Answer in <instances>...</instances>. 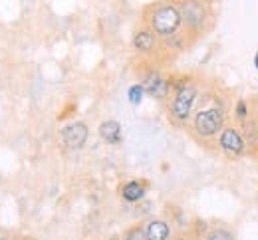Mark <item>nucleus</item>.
<instances>
[{
  "instance_id": "nucleus-15",
  "label": "nucleus",
  "mask_w": 258,
  "mask_h": 240,
  "mask_svg": "<svg viewBox=\"0 0 258 240\" xmlns=\"http://www.w3.org/2000/svg\"><path fill=\"white\" fill-rule=\"evenodd\" d=\"M0 240H34L30 236L18 234V232H0Z\"/></svg>"
},
{
  "instance_id": "nucleus-9",
  "label": "nucleus",
  "mask_w": 258,
  "mask_h": 240,
  "mask_svg": "<svg viewBox=\"0 0 258 240\" xmlns=\"http://www.w3.org/2000/svg\"><path fill=\"white\" fill-rule=\"evenodd\" d=\"M147 189H149V181H145V179H131V181H125V183H121L117 187V193H119V197L125 203H139V201L145 199Z\"/></svg>"
},
{
  "instance_id": "nucleus-3",
  "label": "nucleus",
  "mask_w": 258,
  "mask_h": 240,
  "mask_svg": "<svg viewBox=\"0 0 258 240\" xmlns=\"http://www.w3.org/2000/svg\"><path fill=\"white\" fill-rule=\"evenodd\" d=\"M139 24L147 26L149 30H153L163 42L185 34L179 8H177V4L173 0H153V2L145 4L141 8Z\"/></svg>"
},
{
  "instance_id": "nucleus-14",
  "label": "nucleus",
  "mask_w": 258,
  "mask_h": 240,
  "mask_svg": "<svg viewBox=\"0 0 258 240\" xmlns=\"http://www.w3.org/2000/svg\"><path fill=\"white\" fill-rule=\"evenodd\" d=\"M127 98H129V103H131V105H139V103L143 102V98H145V90H143V86H141V84H133V86L129 88Z\"/></svg>"
},
{
  "instance_id": "nucleus-5",
  "label": "nucleus",
  "mask_w": 258,
  "mask_h": 240,
  "mask_svg": "<svg viewBox=\"0 0 258 240\" xmlns=\"http://www.w3.org/2000/svg\"><path fill=\"white\" fill-rule=\"evenodd\" d=\"M131 48H133L137 60L155 62V64H161V66H167V64L173 62L171 54L165 48V42L153 30H149L143 24L135 26L133 36H131Z\"/></svg>"
},
{
  "instance_id": "nucleus-8",
  "label": "nucleus",
  "mask_w": 258,
  "mask_h": 240,
  "mask_svg": "<svg viewBox=\"0 0 258 240\" xmlns=\"http://www.w3.org/2000/svg\"><path fill=\"white\" fill-rule=\"evenodd\" d=\"M90 137V127L84 121H72L62 127L60 131V139L68 149H82Z\"/></svg>"
},
{
  "instance_id": "nucleus-13",
  "label": "nucleus",
  "mask_w": 258,
  "mask_h": 240,
  "mask_svg": "<svg viewBox=\"0 0 258 240\" xmlns=\"http://www.w3.org/2000/svg\"><path fill=\"white\" fill-rule=\"evenodd\" d=\"M121 240H147V236H145V224L143 222H135V224L127 226L123 230V234H121Z\"/></svg>"
},
{
  "instance_id": "nucleus-1",
  "label": "nucleus",
  "mask_w": 258,
  "mask_h": 240,
  "mask_svg": "<svg viewBox=\"0 0 258 240\" xmlns=\"http://www.w3.org/2000/svg\"><path fill=\"white\" fill-rule=\"evenodd\" d=\"M230 103L226 102V96L217 88L209 86L203 88L199 102L195 107L191 121L187 125V133L191 135L195 143L211 153H219L217 139L225 125L230 121Z\"/></svg>"
},
{
  "instance_id": "nucleus-11",
  "label": "nucleus",
  "mask_w": 258,
  "mask_h": 240,
  "mask_svg": "<svg viewBox=\"0 0 258 240\" xmlns=\"http://www.w3.org/2000/svg\"><path fill=\"white\" fill-rule=\"evenodd\" d=\"M97 133L101 141H105L107 145H119L123 141V131H121V123L115 119H105L99 123Z\"/></svg>"
},
{
  "instance_id": "nucleus-18",
  "label": "nucleus",
  "mask_w": 258,
  "mask_h": 240,
  "mask_svg": "<svg viewBox=\"0 0 258 240\" xmlns=\"http://www.w3.org/2000/svg\"><path fill=\"white\" fill-rule=\"evenodd\" d=\"M171 240H173V238H171Z\"/></svg>"
},
{
  "instance_id": "nucleus-17",
  "label": "nucleus",
  "mask_w": 258,
  "mask_h": 240,
  "mask_svg": "<svg viewBox=\"0 0 258 240\" xmlns=\"http://www.w3.org/2000/svg\"><path fill=\"white\" fill-rule=\"evenodd\" d=\"M207 2H213V4H215V2H219V0H207Z\"/></svg>"
},
{
  "instance_id": "nucleus-4",
  "label": "nucleus",
  "mask_w": 258,
  "mask_h": 240,
  "mask_svg": "<svg viewBox=\"0 0 258 240\" xmlns=\"http://www.w3.org/2000/svg\"><path fill=\"white\" fill-rule=\"evenodd\" d=\"M173 2L179 8L183 32L191 42V46H195L199 40H203L215 28L217 10L213 2H207V0H173Z\"/></svg>"
},
{
  "instance_id": "nucleus-12",
  "label": "nucleus",
  "mask_w": 258,
  "mask_h": 240,
  "mask_svg": "<svg viewBox=\"0 0 258 240\" xmlns=\"http://www.w3.org/2000/svg\"><path fill=\"white\" fill-rule=\"evenodd\" d=\"M201 240H236V238H234V232L228 230L223 224H211V226H205L203 228Z\"/></svg>"
},
{
  "instance_id": "nucleus-6",
  "label": "nucleus",
  "mask_w": 258,
  "mask_h": 240,
  "mask_svg": "<svg viewBox=\"0 0 258 240\" xmlns=\"http://www.w3.org/2000/svg\"><path fill=\"white\" fill-rule=\"evenodd\" d=\"M163 68L165 66L161 64L145 62V60H137V64H135V73L139 77L137 84L143 86L145 96H149L157 102H165L171 92V75H167Z\"/></svg>"
},
{
  "instance_id": "nucleus-16",
  "label": "nucleus",
  "mask_w": 258,
  "mask_h": 240,
  "mask_svg": "<svg viewBox=\"0 0 258 240\" xmlns=\"http://www.w3.org/2000/svg\"><path fill=\"white\" fill-rule=\"evenodd\" d=\"M254 68L258 69V50H256V54H254Z\"/></svg>"
},
{
  "instance_id": "nucleus-7",
  "label": "nucleus",
  "mask_w": 258,
  "mask_h": 240,
  "mask_svg": "<svg viewBox=\"0 0 258 240\" xmlns=\"http://www.w3.org/2000/svg\"><path fill=\"white\" fill-rule=\"evenodd\" d=\"M217 149L226 161H240L246 157V143L232 121H228L217 139Z\"/></svg>"
},
{
  "instance_id": "nucleus-2",
  "label": "nucleus",
  "mask_w": 258,
  "mask_h": 240,
  "mask_svg": "<svg viewBox=\"0 0 258 240\" xmlns=\"http://www.w3.org/2000/svg\"><path fill=\"white\" fill-rule=\"evenodd\" d=\"M203 92V82L195 73L171 75V92L165 100V115L171 127L187 129L193 115L199 96Z\"/></svg>"
},
{
  "instance_id": "nucleus-10",
  "label": "nucleus",
  "mask_w": 258,
  "mask_h": 240,
  "mask_svg": "<svg viewBox=\"0 0 258 240\" xmlns=\"http://www.w3.org/2000/svg\"><path fill=\"white\" fill-rule=\"evenodd\" d=\"M143 224H145V236H147V240L173 238V228H171V222L167 218H149Z\"/></svg>"
}]
</instances>
